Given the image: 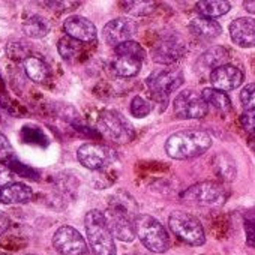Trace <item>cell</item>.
<instances>
[{
    "instance_id": "obj_8",
    "label": "cell",
    "mask_w": 255,
    "mask_h": 255,
    "mask_svg": "<svg viewBox=\"0 0 255 255\" xmlns=\"http://www.w3.org/2000/svg\"><path fill=\"white\" fill-rule=\"evenodd\" d=\"M183 83V74L179 69L173 68H161L153 71L147 80L146 86L153 96L155 101H162L167 102L168 96L176 92Z\"/></svg>"
},
{
    "instance_id": "obj_26",
    "label": "cell",
    "mask_w": 255,
    "mask_h": 255,
    "mask_svg": "<svg viewBox=\"0 0 255 255\" xmlns=\"http://www.w3.org/2000/svg\"><path fill=\"white\" fill-rule=\"evenodd\" d=\"M213 167H215V173L219 174L221 179H225V180H233L234 176H236V164L233 162V159L222 153L219 156H215V161H213Z\"/></svg>"
},
{
    "instance_id": "obj_20",
    "label": "cell",
    "mask_w": 255,
    "mask_h": 255,
    "mask_svg": "<svg viewBox=\"0 0 255 255\" xmlns=\"http://www.w3.org/2000/svg\"><path fill=\"white\" fill-rule=\"evenodd\" d=\"M197 11L201 14V17L206 18H218L221 15H225L231 9L230 2H224V0H201L197 2Z\"/></svg>"
},
{
    "instance_id": "obj_12",
    "label": "cell",
    "mask_w": 255,
    "mask_h": 255,
    "mask_svg": "<svg viewBox=\"0 0 255 255\" xmlns=\"http://www.w3.org/2000/svg\"><path fill=\"white\" fill-rule=\"evenodd\" d=\"M137 23L131 18H114L105 24L102 35L105 42L116 48L123 42L131 41V38L137 33Z\"/></svg>"
},
{
    "instance_id": "obj_17",
    "label": "cell",
    "mask_w": 255,
    "mask_h": 255,
    "mask_svg": "<svg viewBox=\"0 0 255 255\" xmlns=\"http://www.w3.org/2000/svg\"><path fill=\"white\" fill-rule=\"evenodd\" d=\"M33 198V191L24 183H11L0 191V201L3 204H26Z\"/></svg>"
},
{
    "instance_id": "obj_24",
    "label": "cell",
    "mask_w": 255,
    "mask_h": 255,
    "mask_svg": "<svg viewBox=\"0 0 255 255\" xmlns=\"http://www.w3.org/2000/svg\"><path fill=\"white\" fill-rule=\"evenodd\" d=\"M201 96L207 105H212L213 108H216L219 111H227L231 108V101L225 92L216 90L213 87H206L201 90Z\"/></svg>"
},
{
    "instance_id": "obj_29",
    "label": "cell",
    "mask_w": 255,
    "mask_h": 255,
    "mask_svg": "<svg viewBox=\"0 0 255 255\" xmlns=\"http://www.w3.org/2000/svg\"><path fill=\"white\" fill-rule=\"evenodd\" d=\"M152 108H153V105L141 96H135L131 102V113L137 119H143V117L149 116Z\"/></svg>"
},
{
    "instance_id": "obj_4",
    "label": "cell",
    "mask_w": 255,
    "mask_h": 255,
    "mask_svg": "<svg viewBox=\"0 0 255 255\" xmlns=\"http://www.w3.org/2000/svg\"><path fill=\"white\" fill-rule=\"evenodd\" d=\"M135 234L141 243L155 254H164L170 248V236L167 230L150 215L140 213L135 218Z\"/></svg>"
},
{
    "instance_id": "obj_14",
    "label": "cell",
    "mask_w": 255,
    "mask_h": 255,
    "mask_svg": "<svg viewBox=\"0 0 255 255\" xmlns=\"http://www.w3.org/2000/svg\"><path fill=\"white\" fill-rule=\"evenodd\" d=\"M210 83L216 90L230 92L240 87L243 83V72L233 65H224L210 74Z\"/></svg>"
},
{
    "instance_id": "obj_37",
    "label": "cell",
    "mask_w": 255,
    "mask_h": 255,
    "mask_svg": "<svg viewBox=\"0 0 255 255\" xmlns=\"http://www.w3.org/2000/svg\"><path fill=\"white\" fill-rule=\"evenodd\" d=\"M0 255H8V254H3V252H0Z\"/></svg>"
},
{
    "instance_id": "obj_33",
    "label": "cell",
    "mask_w": 255,
    "mask_h": 255,
    "mask_svg": "<svg viewBox=\"0 0 255 255\" xmlns=\"http://www.w3.org/2000/svg\"><path fill=\"white\" fill-rule=\"evenodd\" d=\"M240 123L243 125V128H245V129H246L251 135L255 137V114H248V113L242 114Z\"/></svg>"
},
{
    "instance_id": "obj_30",
    "label": "cell",
    "mask_w": 255,
    "mask_h": 255,
    "mask_svg": "<svg viewBox=\"0 0 255 255\" xmlns=\"http://www.w3.org/2000/svg\"><path fill=\"white\" fill-rule=\"evenodd\" d=\"M240 104L245 111H255V83L246 84L240 92Z\"/></svg>"
},
{
    "instance_id": "obj_7",
    "label": "cell",
    "mask_w": 255,
    "mask_h": 255,
    "mask_svg": "<svg viewBox=\"0 0 255 255\" xmlns=\"http://www.w3.org/2000/svg\"><path fill=\"white\" fill-rule=\"evenodd\" d=\"M168 225L170 230L180 240L192 246H201L206 243V233L201 222L198 221L197 216L188 212H180V210L173 212L168 218Z\"/></svg>"
},
{
    "instance_id": "obj_2",
    "label": "cell",
    "mask_w": 255,
    "mask_h": 255,
    "mask_svg": "<svg viewBox=\"0 0 255 255\" xmlns=\"http://www.w3.org/2000/svg\"><path fill=\"white\" fill-rule=\"evenodd\" d=\"M212 146V137L206 131L185 129L168 137L165 141V152L170 158L185 161L194 159L206 153Z\"/></svg>"
},
{
    "instance_id": "obj_23",
    "label": "cell",
    "mask_w": 255,
    "mask_h": 255,
    "mask_svg": "<svg viewBox=\"0 0 255 255\" xmlns=\"http://www.w3.org/2000/svg\"><path fill=\"white\" fill-rule=\"evenodd\" d=\"M24 71L27 77L35 83H44L50 77L48 66L38 57H27L24 62Z\"/></svg>"
},
{
    "instance_id": "obj_1",
    "label": "cell",
    "mask_w": 255,
    "mask_h": 255,
    "mask_svg": "<svg viewBox=\"0 0 255 255\" xmlns=\"http://www.w3.org/2000/svg\"><path fill=\"white\" fill-rule=\"evenodd\" d=\"M107 225L114 239L120 242H132L135 234V218L137 213L135 201L126 194H117L108 201V209L104 213Z\"/></svg>"
},
{
    "instance_id": "obj_15",
    "label": "cell",
    "mask_w": 255,
    "mask_h": 255,
    "mask_svg": "<svg viewBox=\"0 0 255 255\" xmlns=\"http://www.w3.org/2000/svg\"><path fill=\"white\" fill-rule=\"evenodd\" d=\"M186 54V47L183 41L177 38H167L156 44L153 48V60L162 65H171Z\"/></svg>"
},
{
    "instance_id": "obj_32",
    "label": "cell",
    "mask_w": 255,
    "mask_h": 255,
    "mask_svg": "<svg viewBox=\"0 0 255 255\" xmlns=\"http://www.w3.org/2000/svg\"><path fill=\"white\" fill-rule=\"evenodd\" d=\"M12 179H14V173L9 168V165L8 164L5 165V164L0 162V186L5 188V186L11 185Z\"/></svg>"
},
{
    "instance_id": "obj_35",
    "label": "cell",
    "mask_w": 255,
    "mask_h": 255,
    "mask_svg": "<svg viewBox=\"0 0 255 255\" xmlns=\"http://www.w3.org/2000/svg\"><path fill=\"white\" fill-rule=\"evenodd\" d=\"M8 228H9V218L3 212H0V236H2Z\"/></svg>"
},
{
    "instance_id": "obj_10",
    "label": "cell",
    "mask_w": 255,
    "mask_h": 255,
    "mask_svg": "<svg viewBox=\"0 0 255 255\" xmlns=\"http://www.w3.org/2000/svg\"><path fill=\"white\" fill-rule=\"evenodd\" d=\"M53 246L60 255H87L89 246L84 237L72 227L63 225L53 236Z\"/></svg>"
},
{
    "instance_id": "obj_6",
    "label": "cell",
    "mask_w": 255,
    "mask_h": 255,
    "mask_svg": "<svg viewBox=\"0 0 255 255\" xmlns=\"http://www.w3.org/2000/svg\"><path fill=\"white\" fill-rule=\"evenodd\" d=\"M98 128L108 140L117 144H126L135 137L131 122L113 110H105L99 114Z\"/></svg>"
},
{
    "instance_id": "obj_5",
    "label": "cell",
    "mask_w": 255,
    "mask_h": 255,
    "mask_svg": "<svg viewBox=\"0 0 255 255\" xmlns=\"http://www.w3.org/2000/svg\"><path fill=\"white\" fill-rule=\"evenodd\" d=\"M228 191L218 182H201L188 188L182 195V201L195 207H221L225 204Z\"/></svg>"
},
{
    "instance_id": "obj_19",
    "label": "cell",
    "mask_w": 255,
    "mask_h": 255,
    "mask_svg": "<svg viewBox=\"0 0 255 255\" xmlns=\"http://www.w3.org/2000/svg\"><path fill=\"white\" fill-rule=\"evenodd\" d=\"M189 30L192 35L201 39H213L221 35L222 29L218 21L206 17H195L189 21Z\"/></svg>"
},
{
    "instance_id": "obj_27",
    "label": "cell",
    "mask_w": 255,
    "mask_h": 255,
    "mask_svg": "<svg viewBox=\"0 0 255 255\" xmlns=\"http://www.w3.org/2000/svg\"><path fill=\"white\" fill-rule=\"evenodd\" d=\"M59 53L60 56L65 59V60H72L74 57H77L81 51V45L78 41L69 38V36H63L60 41H59Z\"/></svg>"
},
{
    "instance_id": "obj_28",
    "label": "cell",
    "mask_w": 255,
    "mask_h": 255,
    "mask_svg": "<svg viewBox=\"0 0 255 255\" xmlns=\"http://www.w3.org/2000/svg\"><path fill=\"white\" fill-rule=\"evenodd\" d=\"M116 56H131L144 60L146 59V50L135 41H128L116 47Z\"/></svg>"
},
{
    "instance_id": "obj_16",
    "label": "cell",
    "mask_w": 255,
    "mask_h": 255,
    "mask_svg": "<svg viewBox=\"0 0 255 255\" xmlns=\"http://www.w3.org/2000/svg\"><path fill=\"white\" fill-rule=\"evenodd\" d=\"M230 36L242 48L255 47V20L249 17L236 18L230 24Z\"/></svg>"
},
{
    "instance_id": "obj_18",
    "label": "cell",
    "mask_w": 255,
    "mask_h": 255,
    "mask_svg": "<svg viewBox=\"0 0 255 255\" xmlns=\"http://www.w3.org/2000/svg\"><path fill=\"white\" fill-rule=\"evenodd\" d=\"M228 51L224 48V47H213L210 50H207L204 54H201V57L197 60V68H198V72H207L210 71V74L227 65V60H228Z\"/></svg>"
},
{
    "instance_id": "obj_11",
    "label": "cell",
    "mask_w": 255,
    "mask_h": 255,
    "mask_svg": "<svg viewBox=\"0 0 255 255\" xmlns=\"http://www.w3.org/2000/svg\"><path fill=\"white\" fill-rule=\"evenodd\" d=\"M174 114L179 119H201L207 114V104L201 93L192 90L180 92L174 99Z\"/></svg>"
},
{
    "instance_id": "obj_36",
    "label": "cell",
    "mask_w": 255,
    "mask_h": 255,
    "mask_svg": "<svg viewBox=\"0 0 255 255\" xmlns=\"http://www.w3.org/2000/svg\"><path fill=\"white\" fill-rule=\"evenodd\" d=\"M243 6L248 12L251 14H255V0H245L243 2Z\"/></svg>"
},
{
    "instance_id": "obj_25",
    "label": "cell",
    "mask_w": 255,
    "mask_h": 255,
    "mask_svg": "<svg viewBox=\"0 0 255 255\" xmlns=\"http://www.w3.org/2000/svg\"><path fill=\"white\" fill-rule=\"evenodd\" d=\"M122 9L134 17H144L156 9L155 2H144V0H134V2H122Z\"/></svg>"
},
{
    "instance_id": "obj_13",
    "label": "cell",
    "mask_w": 255,
    "mask_h": 255,
    "mask_svg": "<svg viewBox=\"0 0 255 255\" xmlns=\"http://www.w3.org/2000/svg\"><path fill=\"white\" fill-rule=\"evenodd\" d=\"M63 30L66 32V36L78 42H93L98 36L95 24L81 15L68 17L63 23Z\"/></svg>"
},
{
    "instance_id": "obj_31",
    "label": "cell",
    "mask_w": 255,
    "mask_h": 255,
    "mask_svg": "<svg viewBox=\"0 0 255 255\" xmlns=\"http://www.w3.org/2000/svg\"><path fill=\"white\" fill-rule=\"evenodd\" d=\"M14 155V149L9 143V140L3 135L0 134V162L3 161H9Z\"/></svg>"
},
{
    "instance_id": "obj_9",
    "label": "cell",
    "mask_w": 255,
    "mask_h": 255,
    "mask_svg": "<svg viewBox=\"0 0 255 255\" xmlns=\"http://www.w3.org/2000/svg\"><path fill=\"white\" fill-rule=\"evenodd\" d=\"M77 158L80 164L89 170H102L110 167L117 159V155L108 146L86 143L77 150Z\"/></svg>"
},
{
    "instance_id": "obj_3",
    "label": "cell",
    "mask_w": 255,
    "mask_h": 255,
    "mask_svg": "<svg viewBox=\"0 0 255 255\" xmlns=\"http://www.w3.org/2000/svg\"><path fill=\"white\" fill-rule=\"evenodd\" d=\"M84 227L93 255H116L114 237L102 212L90 210L84 218Z\"/></svg>"
},
{
    "instance_id": "obj_34",
    "label": "cell",
    "mask_w": 255,
    "mask_h": 255,
    "mask_svg": "<svg viewBox=\"0 0 255 255\" xmlns=\"http://www.w3.org/2000/svg\"><path fill=\"white\" fill-rule=\"evenodd\" d=\"M246 234H248V243L255 245V213L252 215V221L246 218Z\"/></svg>"
},
{
    "instance_id": "obj_22",
    "label": "cell",
    "mask_w": 255,
    "mask_h": 255,
    "mask_svg": "<svg viewBox=\"0 0 255 255\" xmlns=\"http://www.w3.org/2000/svg\"><path fill=\"white\" fill-rule=\"evenodd\" d=\"M23 32L30 38L41 39L50 32V23L41 15H32L23 23Z\"/></svg>"
},
{
    "instance_id": "obj_21",
    "label": "cell",
    "mask_w": 255,
    "mask_h": 255,
    "mask_svg": "<svg viewBox=\"0 0 255 255\" xmlns=\"http://www.w3.org/2000/svg\"><path fill=\"white\" fill-rule=\"evenodd\" d=\"M143 62L144 60L137 59V57H131V56H117L116 62H114V69L120 77L129 78V77H134L140 72Z\"/></svg>"
}]
</instances>
